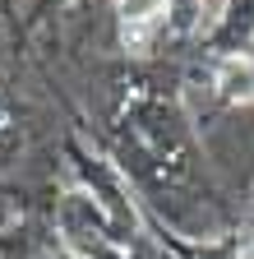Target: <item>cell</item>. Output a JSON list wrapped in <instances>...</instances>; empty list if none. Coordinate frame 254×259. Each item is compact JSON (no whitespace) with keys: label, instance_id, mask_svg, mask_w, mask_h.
<instances>
[{"label":"cell","instance_id":"obj_2","mask_svg":"<svg viewBox=\"0 0 254 259\" xmlns=\"http://www.w3.org/2000/svg\"><path fill=\"white\" fill-rule=\"evenodd\" d=\"M120 5H125V19L130 23H148L153 14L167 10V0H120Z\"/></svg>","mask_w":254,"mask_h":259},{"label":"cell","instance_id":"obj_1","mask_svg":"<svg viewBox=\"0 0 254 259\" xmlns=\"http://www.w3.org/2000/svg\"><path fill=\"white\" fill-rule=\"evenodd\" d=\"M217 83H222V93H227V97L249 102V97H254V60H249V56L227 60V65H222V74H217Z\"/></svg>","mask_w":254,"mask_h":259}]
</instances>
